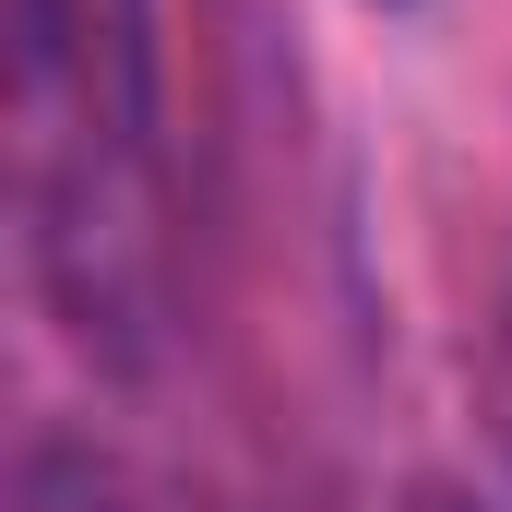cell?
I'll return each instance as SVG.
<instances>
[{"label":"cell","instance_id":"obj_3","mask_svg":"<svg viewBox=\"0 0 512 512\" xmlns=\"http://www.w3.org/2000/svg\"><path fill=\"white\" fill-rule=\"evenodd\" d=\"M429 512H453V501H429Z\"/></svg>","mask_w":512,"mask_h":512},{"label":"cell","instance_id":"obj_1","mask_svg":"<svg viewBox=\"0 0 512 512\" xmlns=\"http://www.w3.org/2000/svg\"><path fill=\"white\" fill-rule=\"evenodd\" d=\"M12 215L84 358H143L167 310L155 0H12Z\"/></svg>","mask_w":512,"mask_h":512},{"label":"cell","instance_id":"obj_2","mask_svg":"<svg viewBox=\"0 0 512 512\" xmlns=\"http://www.w3.org/2000/svg\"><path fill=\"white\" fill-rule=\"evenodd\" d=\"M12 512H191L179 489H155L131 453L108 441H72V429H48V441H24V465H12Z\"/></svg>","mask_w":512,"mask_h":512}]
</instances>
